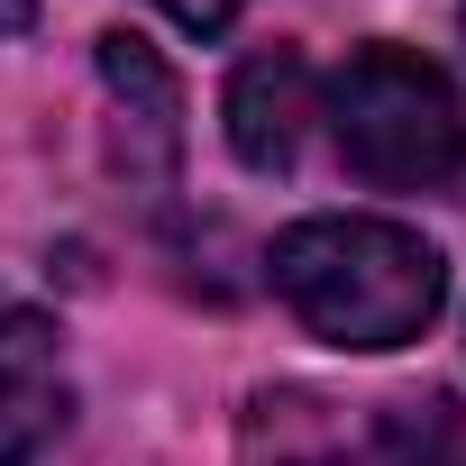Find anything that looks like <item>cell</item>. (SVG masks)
<instances>
[{"instance_id": "5", "label": "cell", "mask_w": 466, "mask_h": 466, "mask_svg": "<svg viewBox=\"0 0 466 466\" xmlns=\"http://www.w3.org/2000/svg\"><path fill=\"white\" fill-rule=\"evenodd\" d=\"M65 430V348L56 320L0 293V466H37V448Z\"/></svg>"}, {"instance_id": "1", "label": "cell", "mask_w": 466, "mask_h": 466, "mask_svg": "<svg viewBox=\"0 0 466 466\" xmlns=\"http://www.w3.org/2000/svg\"><path fill=\"white\" fill-rule=\"evenodd\" d=\"M275 293L284 311L348 348V357H393L411 348L439 302H448V257L402 219H366V210H320V219H293L275 238Z\"/></svg>"}, {"instance_id": "7", "label": "cell", "mask_w": 466, "mask_h": 466, "mask_svg": "<svg viewBox=\"0 0 466 466\" xmlns=\"http://www.w3.org/2000/svg\"><path fill=\"white\" fill-rule=\"evenodd\" d=\"M156 10H165L174 28H192V37H219L228 19H238V10H248V0H156Z\"/></svg>"}, {"instance_id": "4", "label": "cell", "mask_w": 466, "mask_h": 466, "mask_svg": "<svg viewBox=\"0 0 466 466\" xmlns=\"http://www.w3.org/2000/svg\"><path fill=\"white\" fill-rule=\"evenodd\" d=\"M311 119H320V83L293 46H266L228 74V147H238L248 174H293Z\"/></svg>"}, {"instance_id": "2", "label": "cell", "mask_w": 466, "mask_h": 466, "mask_svg": "<svg viewBox=\"0 0 466 466\" xmlns=\"http://www.w3.org/2000/svg\"><path fill=\"white\" fill-rule=\"evenodd\" d=\"M329 137L375 192H430L466 165L457 83L411 46H357L329 83Z\"/></svg>"}, {"instance_id": "3", "label": "cell", "mask_w": 466, "mask_h": 466, "mask_svg": "<svg viewBox=\"0 0 466 466\" xmlns=\"http://www.w3.org/2000/svg\"><path fill=\"white\" fill-rule=\"evenodd\" d=\"M420 411L411 402L257 393L248 402V466H466L457 439L439 420H420Z\"/></svg>"}, {"instance_id": "6", "label": "cell", "mask_w": 466, "mask_h": 466, "mask_svg": "<svg viewBox=\"0 0 466 466\" xmlns=\"http://www.w3.org/2000/svg\"><path fill=\"white\" fill-rule=\"evenodd\" d=\"M101 83L119 92V110H128V128L147 137L137 147V174H174V156H183V92H174V74L156 65V46L147 37H101Z\"/></svg>"}]
</instances>
